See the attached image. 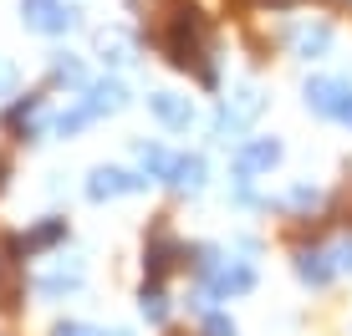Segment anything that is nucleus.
<instances>
[{
	"mask_svg": "<svg viewBox=\"0 0 352 336\" xmlns=\"http://www.w3.org/2000/svg\"><path fill=\"white\" fill-rule=\"evenodd\" d=\"M21 21L41 36H62L77 26V10L62 5V0H21Z\"/></svg>",
	"mask_w": 352,
	"mask_h": 336,
	"instance_id": "f257e3e1",
	"label": "nucleus"
},
{
	"mask_svg": "<svg viewBox=\"0 0 352 336\" xmlns=\"http://www.w3.org/2000/svg\"><path fill=\"white\" fill-rule=\"evenodd\" d=\"M261 107H265V97H261V87H235V97H225V107H220V117H214V133H230L235 138L240 128L250 123V117H261Z\"/></svg>",
	"mask_w": 352,
	"mask_h": 336,
	"instance_id": "f03ea898",
	"label": "nucleus"
},
{
	"mask_svg": "<svg viewBox=\"0 0 352 336\" xmlns=\"http://www.w3.org/2000/svg\"><path fill=\"white\" fill-rule=\"evenodd\" d=\"M347 97H352V87H342V82H332V77H311L307 82V107L317 117H342Z\"/></svg>",
	"mask_w": 352,
	"mask_h": 336,
	"instance_id": "7ed1b4c3",
	"label": "nucleus"
},
{
	"mask_svg": "<svg viewBox=\"0 0 352 336\" xmlns=\"http://www.w3.org/2000/svg\"><path fill=\"white\" fill-rule=\"evenodd\" d=\"M148 112L159 117L164 128H174V133H189V123H194V102L179 97V92H153V97H148Z\"/></svg>",
	"mask_w": 352,
	"mask_h": 336,
	"instance_id": "20e7f679",
	"label": "nucleus"
},
{
	"mask_svg": "<svg viewBox=\"0 0 352 336\" xmlns=\"http://www.w3.org/2000/svg\"><path fill=\"white\" fill-rule=\"evenodd\" d=\"M133 189H143V178L123 173V168H97V173L87 178V199H92V204L118 199V194H133Z\"/></svg>",
	"mask_w": 352,
	"mask_h": 336,
	"instance_id": "39448f33",
	"label": "nucleus"
},
{
	"mask_svg": "<svg viewBox=\"0 0 352 336\" xmlns=\"http://www.w3.org/2000/svg\"><path fill=\"white\" fill-rule=\"evenodd\" d=\"M250 285H256V270L250 265H220L210 275V291L204 296H210V301H230V296H245Z\"/></svg>",
	"mask_w": 352,
	"mask_h": 336,
	"instance_id": "423d86ee",
	"label": "nucleus"
},
{
	"mask_svg": "<svg viewBox=\"0 0 352 336\" xmlns=\"http://www.w3.org/2000/svg\"><path fill=\"white\" fill-rule=\"evenodd\" d=\"M276 163H281V143L276 138H250L235 153V173H261V168H276Z\"/></svg>",
	"mask_w": 352,
	"mask_h": 336,
	"instance_id": "0eeeda50",
	"label": "nucleus"
},
{
	"mask_svg": "<svg viewBox=\"0 0 352 336\" xmlns=\"http://www.w3.org/2000/svg\"><path fill=\"white\" fill-rule=\"evenodd\" d=\"M82 92H87V102H82V107H87L92 117L128 107V87H123V82H113V77H107V82H92V87H82Z\"/></svg>",
	"mask_w": 352,
	"mask_h": 336,
	"instance_id": "6e6552de",
	"label": "nucleus"
},
{
	"mask_svg": "<svg viewBox=\"0 0 352 336\" xmlns=\"http://www.w3.org/2000/svg\"><path fill=\"white\" fill-rule=\"evenodd\" d=\"M97 51H102V62H113V67L138 62V46H133V36H123V31H97Z\"/></svg>",
	"mask_w": 352,
	"mask_h": 336,
	"instance_id": "1a4fd4ad",
	"label": "nucleus"
},
{
	"mask_svg": "<svg viewBox=\"0 0 352 336\" xmlns=\"http://www.w3.org/2000/svg\"><path fill=\"white\" fill-rule=\"evenodd\" d=\"M327 260H332V255H322V250H296V275L322 291V285L337 275V265H327Z\"/></svg>",
	"mask_w": 352,
	"mask_h": 336,
	"instance_id": "9d476101",
	"label": "nucleus"
},
{
	"mask_svg": "<svg viewBox=\"0 0 352 336\" xmlns=\"http://www.w3.org/2000/svg\"><path fill=\"white\" fill-rule=\"evenodd\" d=\"M174 255H179V245L159 230V235H153V245H148V260H143V265H148V280H159V275L174 265Z\"/></svg>",
	"mask_w": 352,
	"mask_h": 336,
	"instance_id": "9b49d317",
	"label": "nucleus"
},
{
	"mask_svg": "<svg viewBox=\"0 0 352 336\" xmlns=\"http://www.w3.org/2000/svg\"><path fill=\"white\" fill-rule=\"evenodd\" d=\"M36 112H41V97H26V102H16V107L6 112L10 133H21V138H36Z\"/></svg>",
	"mask_w": 352,
	"mask_h": 336,
	"instance_id": "f8f14e48",
	"label": "nucleus"
},
{
	"mask_svg": "<svg viewBox=\"0 0 352 336\" xmlns=\"http://www.w3.org/2000/svg\"><path fill=\"white\" fill-rule=\"evenodd\" d=\"M77 285H82V270H77V265H62V270L41 275V280H36V291H41V296H67V291H77Z\"/></svg>",
	"mask_w": 352,
	"mask_h": 336,
	"instance_id": "ddd939ff",
	"label": "nucleus"
},
{
	"mask_svg": "<svg viewBox=\"0 0 352 336\" xmlns=\"http://www.w3.org/2000/svg\"><path fill=\"white\" fill-rule=\"evenodd\" d=\"M327 46H332V31L327 26H301L296 31V56H307V62H317Z\"/></svg>",
	"mask_w": 352,
	"mask_h": 336,
	"instance_id": "4468645a",
	"label": "nucleus"
},
{
	"mask_svg": "<svg viewBox=\"0 0 352 336\" xmlns=\"http://www.w3.org/2000/svg\"><path fill=\"white\" fill-rule=\"evenodd\" d=\"M168 184H174V189H199L204 184V158H174Z\"/></svg>",
	"mask_w": 352,
	"mask_h": 336,
	"instance_id": "2eb2a0df",
	"label": "nucleus"
},
{
	"mask_svg": "<svg viewBox=\"0 0 352 336\" xmlns=\"http://www.w3.org/2000/svg\"><path fill=\"white\" fill-rule=\"evenodd\" d=\"M52 77L62 82V87H87V71H82V62L72 51H56V62H52Z\"/></svg>",
	"mask_w": 352,
	"mask_h": 336,
	"instance_id": "dca6fc26",
	"label": "nucleus"
},
{
	"mask_svg": "<svg viewBox=\"0 0 352 336\" xmlns=\"http://www.w3.org/2000/svg\"><path fill=\"white\" fill-rule=\"evenodd\" d=\"M138 311L153 321V326H164V321H168V301H164L159 280H148V285H143V296H138Z\"/></svg>",
	"mask_w": 352,
	"mask_h": 336,
	"instance_id": "f3484780",
	"label": "nucleus"
},
{
	"mask_svg": "<svg viewBox=\"0 0 352 336\" xmlns=\"http://www.w3.org/2000/svg\"><path fill=\"white\" fill-rule=\"evenodd\" d=\"M62 235H67V219H41L31 235H21V239H26V250H46V245H56Z\"/></svg>",
	"mask_w": 352,
	"mask_h": 336,
	"instance_id": "a211bd4d",
	"label": "nucleus"
},
{
	"mask_svg": "<svg viewBox=\"0 0 352 336\" xmlns=\"http://www.w3.org/2000/svg\"><path fill=\"white\" fill-rule=\"evenodd\" d=\"M138 158H143V168H148L153 178H168V168H174V158H168L159 143H138Z\"/></svg>",
	"mask_w": 352,
	"mask_h": 336,
	"instance_id": "6ab92c4d",
	"label": "nucleus"
},
{
	"mask_svg": "<svg viewBox=\"0 0 352 336\" xmlns=\"http://www.w3.org/2000/svg\"><path fill=\"white\" fill-rule=\"evenodd\" d=\"M199 336H235V321L220 316V311H210V316H204V326H199Z\"/></svg>",
	"mask_w": 352,
	"mask_h": 336,
	"instance_id": "aec40b11",
	"label": "nucleus"
},
{
	"mask_svg": "<svg viewBox=\"0 0 352 336\" xmlns=\"http://www.w3.org/2000/svg\"><path fill=\"white\" fill-rule=\"evenodd\" d=\"M317 199H322V194H317L311 184H296V189H291V204H296V209H311Z\"/></svg>",
	"mask_w": 352,
	"mask_h": 336,
	"instance_id": "412c9836",
	"label": "nucleus"
},
{
	"mask_svg": "<svg viewBox=\"0 0 352 336\" xmlns=\"http://www.w3.org/2000/svg\"><path fill=\"white\" fill-rule=\"evenodd\" d=\"M52 336H102V331H97V326H82V321H62Z\"/></svg>",
	"mask_w": 352,
	"mask_h": 336,
	"instance_id": "4be33fe9",
	"label": "nucleus"
},
{
	"mask_svg": "<svg viewBox=\"0 0 352 336\" xmlns=\"http://www.w3.org/2000/svg\"><path fill=\"white\" fill-rule=\"evenodd\" d=\"M332 265L337 270H352V239H342V245L332 250Z\"/></svg>",
	"mask_w": 352,
	"mask_h": 336,
	"instance_id": "5701e85b",
	"label": "nucleus"
},
{
	"mask_svg": "<svg viewBox=\"0 0 352 336\" xmlns=\"http://www.w3.org/2000/svg\"><path fill=\"white\" fill-rule=\"evenodd\" d=\"M10 87H16V67L0 62V97H10Z\"/></svg>",
	"mask_w": 352,
	"mask_h": 336,
	"instance_id": "b1692460",
	"label": "nucleus"
},
{
	"mask_svg": "<svg viewBox=\"0 0 352 336\" xmlns=\"http://www.w3.org/2000/svg\"><path fill=\"white\" fill-rule=\"evenodd\" d=\"M6 178H10V158H0V189H6Z\"/></svg>",
	"mask_w": 352,
	"mask_h": 336,
	"instance_id": "393cba45",
	"label": "nucleus"
},
{
	"mask_svg": "<svg viewBox=\"0 0 352 336\" xmlns=\"http://www.w3.org/2000/svg\"><path fill=\"white\" fill-rule=\"evenodd\" d=\"M342 123L352 128V97H347V107H342Z\"/></svg>",
	"mask_w": 352,
	"mask_h": 336,
	"instance_id": "a878e982",
	"label": "nucleus"
},
{
	"mask_svg": "<svg viewBox=\"0 0 352 336\" xmlns=\"http://www.w3.org/2000/svg\"><path fill=\"white\" fill-rule=\"evenodd\" d=\"M113 336H133V331H113Z\"/></svg>",
	"mask_w": 352,
	"mask_h": 336,
	"instance_id": "bb28decb",
	"label": "nucleus"
}]
</instances>
